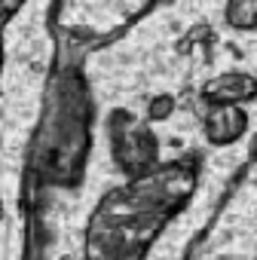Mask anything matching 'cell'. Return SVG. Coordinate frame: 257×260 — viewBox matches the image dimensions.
<instances>
[{
    "label": "cell",
    "mask_w": 257,
    "mask_h": 260,
    "mask_svg": "<svg viewBox=\"0 0 257 260\" xmlns=\"http://www.w3.org/2000/svg\"><path fill=\"white\" fill-rule=\"evenodd\" d=\"M227 16H230V22L236 28H251V22H254V0H230Z\"/></svg>",
    "instance_id": "6da1fadb"
},
{
    "label": "cell",
    "mask_w": 257,
    "mask_h": 260,
    "mask_svg": "<svg viewBox=\"0 0 257 260\" xmlns=\"http://www.w3.org/2000/svg\"><path fill=\"white\" fill-rule=\"evenodd\" d=\"M169 113H172V101H169V98L153 101V107H150V116H153V119H163V116H169Z\"/></svg>",
    "instance_id": "7a4b0ae2"
}]
</instances>
